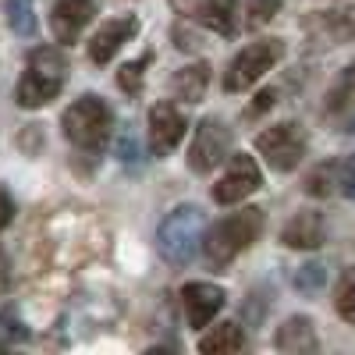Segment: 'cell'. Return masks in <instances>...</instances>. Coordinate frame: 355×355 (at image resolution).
Returning <instances> with one entry per match:
<instances>
[{"instance_id":"cell-26","label":"cell","mask_w":355,"mask_h":355,"mask_svg":"<svg viewBox=\"0 0 355 355\" xmlns=\"http://www.w3.org/2000/svg\"><path fill=\"white\" fill-rule=\"evenodd\" d=\"M281 11V0H249V25H263Z\"/></svg>"},{"instance_id":"cell-24","label":"cell","mask_w":355,"mask_h":355,"mask_svg":"<svg viewBox=\"0 0 355 355\" xmlns=\"http://www.w3.org/2000/svg\"><path fill=\"white\" fill-rule=\"evenodd\" d=\"M323 281H327V270H323L320 263H309V266H302V270L295 274V288L299 291H316Z\"/></svg>"},{"instance_id":"cell-6","label":"cell","mask_w":355,"mask_h":355,"mask_svg":"<svg viewBox=\"0 0 355 355\" xmlns=\"http://www.w3.org/2000/svg\"><path fill=\"white\" fill-rule=\"evenodd\" d=\"M256 150L274 171H295L302 164V157H306V132L295 121L274 125V128H266V132L256 135Z\"/></svg>"},{"instance_id":"cell-5","label":"cell","mask_w":355,"mask_h":355,"mask_svg":"<svg viewBox=\"0 0 355 355\" xmlns=\"http://www.w3.org/2000/svg\"><path fill=\"white\" fill-rule=\"evenodd\" d=\"M281 57H284V43H281V40L249 43V46L231 61V68H227V75H224V89H227V93H242V89L256 85L266 71L281 61Z\"/></svg>"},{"instance_id":"cell-30","label":"cell","mask_w":355,"mask_h":355,"mask_svg":"<svg viewBox=\"0 0 355 355\" xmlns=\"http://www.w3.org/2000/svg\"><path fill=\"white\" fill-rule=\"evenodd\" d=\"M11 284V263H8V256L0 252V291H4Z\"/></svg>"},{"instance_id":"cell-4","label":"cell","mask_w":355,"mask_h":355,"mask_svg":"<svg viewBox=\"0 0 355 355\" xmlns=\"http://www.w3.org/2000/svg\"><path fill=\"white\" fill-rule=\"evenodd\" d=\"M199 242H202V210L199 206H178L157 227V252L174 266L189 263L196 256Z\"/></svg>"},{"instance_id":"cell-25","label":"cell","mask_w":355,"mask_h":355,"mask_svg":"<svg viewBox=\"0 0 355 355\" xmlns=\"http://www.w3.org/2000/svg\"><path fill=\"white\" fill-rule=\"evenodd\" d=\"M25 338H28V331L21 323L11 313H0V348H8L11 341H25Z\"/></svg>"},{"instance_id":"cell-16","label":"cell","mask_w":355,"mask_h":355,"mask_svg":"<svg viewBox=\"0 0 355 355\" xmlns=\"http://www.w3.org/2000/svg\"><path fill=\"white\" fill-rule=\"evenodd\" d=\"M277 348L281 352H316V331L309 316H291L277 331Z\"/></svg>"},{"instance_id":"cell-27","label":"cell","mask_w":355,"mask_h":355,"mask_svg":"<svg viewBox=\"0 0 355 355\" xmlns=\"http://www.w3.org/2000/svg\"><path fill=\"white\" fill-rule=\"evenodd\" d=\"M338 189H341L348 199H355V160L338 164Z\"/></svg>"},{"instance_id":"cell-23","label":"cell","mask_w":355,"mask_h":355,"mask_svg":"<svg viewBox=\"0 0 355 355\" xmlns=\"http://www.w3.org/2000/svg\"><path fill=\"white\" fill-rule=\"evenodd\" d=\"M153 61V53H142L139 61H132V64H125L121 71H117V85L125 89L128 96H135L139 93V82H142V71H146V64Z\"/></svg>"},{"instance_id":"cell-11","label":"cell","mask_w":355,"mask_h":355,"mask_svg":"<svg viewBox=\"0 0 355 355\" xmlns=\"http://www.w3.org/2000/svg\"><path fill=\"white\" fill-rule=\"evenodd\" d=\"M93 18H96V0H57L50 15V28L57 43H78V36L85 33V25Z\"/></svg>"},{"instance_id":"cell-8","label":"cell","mask_w":355,"mask_h":355,"mask_svg":"<svg viewBox=\"0 0 355 355\" xmlns=\"http://www.w3.org/2000/svg\"><path fill=\"white\" fill-rule=\"evenodd\" d=\"M263 185V178H259V167L249 153H234L231 157V167L224 171V178L214 185V199L231 206V202H242L245 196H252L256 189Z\"/></svg>"},{"instance_id":"cell-10","label":"cell","mask_w":355,"mask_h":355,"mask_svg":"<svg viewBox=\"0 0 355 355\" xmlns=\"http://www.w3.org/2000/svg\"><path fill=\"white\" fill-rule=\"evenodd\" d=\"M182 306H185L189 327L202 331L206 323L220 313V306H224V288H220V284H210V281H192V284L182 288Z\"/></svg>"},{"instance_id":"cell-22","label":"cell","mask_w":355,"mask_h":355,"mask_svg":"<svg viewBox=\"0 0 355 355\" xmlns=\"http://www.w3.org/2000/svg\"><path fill=\"white\" fill-rule=\"evenodd\" d=\"M338 313L348 320V323H355V266L352 270H345L341 274V284H338Z\"/></svg>"},{"instance_id":"cell-12","label":"cell","mask_w":355,"mask_h":355,"mask_svg":"<svg viewBox=\"0 0 355 355\" xmlns=\"http://www.w3.org/2000/svg\"><path fill=\"white\" fill-rule=\"evenodd\" d=\"M178 8L185 15H192L199 25L214 28L217 36H234V11H239V0H178Z\"/></svg>"},{"instance_id":"cell-3","label":"cell","mask_w":355,"mask_h":355,"mask_svg":"<svg viewBox=\"0 0 355 355\" xmlns=\"http://www.w3.org/2000/svg\"><path fill=\"white\" fill-rule=\"evenodd\" d=\"M68 142L82 153H100L107 139H110V128H114V114L110 107L100 100V96H82L75 100L68 110H64V121H61Z\"/></svg>"},{"instance_id":"cell-9","label":"cell","mask_w":355,"mask_h":355,"mask_svg":"<svg viewBox=\"0 0 355 355\" xmlns=\"http://www.w3.org/2000/svg\"><path fill=\"white\" fill-rule=\"evenodd\" d=\"M185 114L178 110L171 100H160V103H153V110H150V150H153V157H167L178 142H182V135H185Z\"/></svg>"},{"instance_id":"cell-28","label":"cell","mask_w":355,"mask_h":355,"mask_svg":"<svg viewBox=\"0 0 355 355\" xmlns=\"http://www.w3.org/2000/svg\"><path fill=\"white\" fill-rule=\"evenodd\" d=\"M11 220H15V199H11L4 189H0V231H4Z\"/></svg>"},{"instance_id":"cell-7","label":"cell","mask_w":355,"mask_h":355,"mask_svg":"<svg viewBox=\"0 0 355 355\" xmlns=\"http://www.w3.org/2000/svg\"><path fill=\"white\" fill-rule=\"evenodd\" d=\"M227 150H231V132L224 128V121H217V117H206L196 128V139L189 146V167L196 174H206L227 157Z\"/></svg>"},{"instance_id":"cell-19","label":"cell","mask_w":355,"mask_h":355,"mask_svg":"<svg viewBox=\"0 0 355 355\" xmlns=\"http://www.w3.org/2000/svg\"><path fill=\"white\" fill-rule=\"evenodd\" d=\"M8 21L18 36L36 33V0H8Z\"/></svg>"},{"instance_id":"cell-1","label":"cell","mask_w":355,"mask_h":355,"mask_svg":"<svg viewBox=\"0 0 355 355\" xmlns=\"http://www.w3.org/2000/svg\"><path fill=\"white\" fill-rule=\"evenodd\" d=\"M68 57L61 46H40L33 50V57H28V64H25V75L18 82V107L25 110H36V107H46L57 93L64 89L68 82Z\"/></svg>"},{"instance_id":"cell-2","label":"cell","mask_w":355,"mask_h":355,"mask_svg":"<svg viewBox=\"0 0 355 355\" xmlns=\"http://www.w3.org/2000/svg\"><path fill=\"white\" fill-rule=\"evenodd\" d=\"M259 234H263V210H252L249 206V210L231 214V217H224L220 224H214L210 231H206L202 256L214 270H220V266H227L234 256H242Z\"/></svg>"},{"instance_id":"cell-29","label":"cell","mask_w":355,"mask_h":355,"mask_svg":"<svg viewBox=\"0 0 355 355\" xmlns=\"http://www.w3.org/2000/svg\"><path fill=\"white\" fill-rule=\"evenodd\" d=\"M270 107H274V93L266 89V93H259V96H256V103H252V110H249V114H263V110H270Z\"/></svg>"},{"instance_id":"cell-15","label":"cell","mask_w":355,"mask_h":355,"mask_svg":"<svg viewBox=\"0 0 355 355\" xmlns=\"http://www.w3.org/2000/svg\"><path fill=\"white\" fill-rule=\"evenodd\" d=\"M281 242L291 249H316L323 245V217L313 210H302L299 217H291L281 231Z\"/></svg>"},{"instance_id":"cell-17","label":"cell","mask_w":355,"mask_h":355,"mask_svg":"<svg viewBox=\"0 0 355 355\" xmlns=\"http://www.w3.org/2000/svg\"><path fill=\"white\" fill-rule=\"evenodd\" d=\"M245 348V334L239 323H220V327H214L210 334H202L199 338V352L206 355H220V352H242Z\"/></svg>"},{"instance_id":"cell-13","label":"cell","mask_w":355,"mask_h":355,"mask_svg":"<svg viewBox=\"0 0 355 355\" xmlns=\"http://www.w3.org/2000/svg\"><path fill=\"white\" fill-rule=\"evenodd\" d=\"M139 33V21L132 18V15H121V18H114V21H107L100 33L89 40V57H93V64H107L110 57L121 50L132 36Z\"/></svg>"},{"instance_id":"cell-14","label":"cell","mask_w":355,"mask_h":355,"mask_svg":"<svg viewBox=\"0 0 355 355\" xmlns=\"http://www.w3.org/2000/svg\"><path fill=\"white\" fill-rule=\"evenodd\" d=\"M327 117L341 132L355 135V68H348L327 93Z\"/></svg>"},{"instance_id":"cell-18","label":"cell","mask_w":355,"mask_h":355,"mask_svg":"<svg viewBox=\"0 0 355 355\" xmlns=\"http://www.w3.org/2000/svg\"><path fill=\"white\" fill-rule=\"evenodd\" d=\"M206 85H210V64H189L174 75V93L182 96L185 103H199L202 93H206Z\"/></svg>"},{"instance_id":"cell-21","label":"cell","mask_w":355,"mask_h":355,"mask_svg":"<svg viewBox=\"0 0 355 355\" xmlns=\"http://www.w3.org/2000/svg\"><path fill=\"white\" fill-rule=\"evenodd\" d=\"M320 21L331 25V40H348V36H355V8H348V11H323Z\"/></svg>"},{"instance_id":"cell-20","label":"cell","mask_w":355,"mask_h":355,"mask_svg":"<svg viewBox=\"0 0 355 355\" xmlns=\"http://www.w3.org/2000/svg\"><path fill=\"white\" fill-rule=\"evenodd\" d=\"M338 189V164H323L306 178V192L309 196H331Z\"/></svg>"}]
</instances>
